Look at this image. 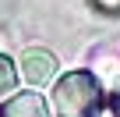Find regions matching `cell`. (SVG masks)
Segmentation results:
<instances>
[{"label":"cell","instance_id":"1","mask_svg":"<svg viewBox=\"0 0 120 117\" xmlns=\"http://www.w3.org/2000/svg\"><path fill=\"white\" fill-rule=\"evenodd\" d=\"M49 103H53L56 117H102L106 96L92 71H67L56 78Z\"/></svg>","mask_w":120,"mask_h":117},{"label":"cell","instance_id":"2","mask_svg":"<svg viewBox=\"0 0 120 117\" xmlns=\"http://www.w3.org/2000/svg\"><path fill=\"white\" fill-rule=\"evenodd\" d=\"M21 78L28 85H49L56 78V57L42 46H28L21 53Z\"/></svg>","mask_w":120,"mask_h":117},{"label":"cell","instance_id":"3","mask_svg":"<svg viewBox=\"0 0 120 117\" xmlns=\"http://www.w3.org/2000/svg\"><path fill=\"white\" fill-rule=\"evenodd\" d=\"M0 117H53V113H49V103L28 89V92H14L0 106Z\"/></svg>","mask_w":120,"mask_h":117},{"label":"cell","instance_id":"4","mask_svg":"<svg viewBox=\"0 0 120 117\" xmlns=\"http://www.w3.org/2000/svg\"><path fill=\"white\" fill-rule=\"evenodd\" d=\"M14 85H18V68L7 53H0V96H7Z\"/></svg>","mask_w":120,"mask_h":117},{"label":"cell","instance_id":"5","mask_svg":"<svg viewBox=\"0 0 120 117\" xmlns=\"http://www.w3.org/2000/svg\"><path fill=\"white\" fill-rule=\"evenodd\" d=\"M113 117H120V85H116V92H113Z\"/></svg>","mask_w":120,"mask_h":117}]
</instances>
